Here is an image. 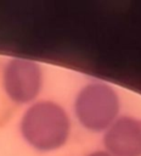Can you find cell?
Returning <instances> with one entry per match:
<instances>
[{"instance_id": "1", "label": "cell", "mask_w": 141, "mask_h": 156, "mask_svg": "<svg viewBox=\"0 0 141 156\" xmlns=\"http://www.w3.org/2000/svg\"><path fill=\"white\" fill-rule=\"evenodd\" d=\"M19 133L34 150L52 152L63 147L72 132V121L62 105L52 100H36L21 116Z\"/></svg>"}, {"instance_id": "2", "label": "cell", "mask_w": 141, "mask_h": 156, "mask_svg": "<svg viewBox=\"0 0 141 156\" xmlns=\"http://www.w3.org/2000/svg\"><path fill=\"white\" fill-rule=\"evenodd\" d=\"M77 121L92 133H103L119 117L120 98L108 83L94 80L83 85L73 104Z\"/></svg>"}, {"instance_id": "3", "label": "cell", "mask_w": 141, "mask_h": 156, "mask_svg": "<svg viewBox=\"0 0 141 156\" xmlns=\"http://www.w3.org/2000/svg\"><path fill=\"white\" fill-rule=\"evenodd\" d=\"M44 85L43 67L34 60L13 57L2 69V88L7 98L17 105L36 101Z\"/></svg>"}, {"instance_id": "4", "label": "cell", "mask_w": 141, "mask_h": 156, "mask_svg": "<svg viewBox=\"0 0 141 156\" xmlns=\"http://www.w3.org/2000/svg\"><path fill=\"white\" fill-rule=\"evenodd\" d=\"M102 144L112 156H141V119L119 116L103 132Z\"/></svg>"}, {"instance_id": "5", "label": "cell", "mask_w": 141, "mask_h": 156, "mask_svg": "<svg viewBox=\"0 0 141 156\" xmlns=\"http://www.w3.org/2000/svg\"><path fill=\"white\" fill-rule=\"evenodd\" d=\"M86 156H112V155H109L106 150H95V151L88 154Z\"/></svg>"}]
</instances>
